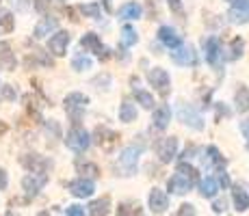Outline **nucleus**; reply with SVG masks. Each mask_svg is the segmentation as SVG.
<instances>
[{
  "label": "nucleus",
  "instance_id": "obj_1",
  "mask_svg": "<svg viewBox=\"0 0 249 216\" xmlns=\"http://www.w3.org/2000/svg\"><path fill=\"white\" fill-rule=\"evenodd\" d=\"M143 150H145V143L137 141V143H130V145H126L122 151H119V158H117V171H119V175H124V177L135 175L137 169H139V158H141Z\"/></svg>",
  "mask_w": 249,
  "mask_h": 216
},
{
  "label": "nucleus",
  "instance_id": "obj_2",
  "mask_svg": "<svg viewBox=\"0 0 249 216\" xmlns=\"http://www.w3.org/2000/svg\"><path fill=\"white\" fill-rule=\"evenodd\" d=\"M87 106H89V98L85 93H80V91L68 93L65 95V100H63V108H65V113H68V117L71 119L74 126H78V121L83 119Z\"/></svg>",
  "mask_w": 249,
  "mask_h": 216
},
{
  "label": "nucleus",
  "instance_id": "obj_3",
  "mask_svg": "<svg viewBox=\"0 0 249 216\" xmlns=\"http://www.w3.org/2000/svg\"><path fill=\"white\" fill-rule=\"evenodd\" d=\"M176 115H178V121H182L186 128L195 130V132H202L204 130V117L199 115V110L189 102H178L176 106Z\"/></svg>",
  "mask_w": 249,
  "mask_h": 216
},
{
  "label": "nucleus",
  "instance_id": "obj_4",
  "mask_svg": "<svg viewBox=\"0 0 249 216\" xmlns=\"http://www.w3.org/2000/svg\"><path fill=\"white\" fill-rule=\"evenodd\" d=\"M65 145L74 153H83L91 145V134L83 126H71V130L65 134Z\"/></svg>",
  "mask_w": 249,
  "mask_h": 216
},
{
  "label": "nucleus",
  "instance_id": "obj_5",
  "mask_svg": "<svg viewBox=\"0 0 249 216\" xmlns=\"http://www.w3.org/2000/svg\"><path fill=\"white\" fill-rule=\"evenodd\" d=\"M206 63H208L210 67H214V69H221L223 65V59H226V50H223V43L219 37H208L206 39Z\"/></svg>",
  "mask_w": 249,
  "mask_h": 216
},
{
  "label": "nucleus",
  "instance_id": "obj_6",
  "mask_svg": "<svg viewBox=\"0 0 249 216\" xmlns=\"http://www.w3.org/2000/svg\"><path fill=\"white\" fill-rule=\"evenodd\" d=\"M20 165H22L28 173L46 175V171L52 166V160H48L46 156H39V153H24V156L20 158Z\"/></svg>",
  "mask_w": 249,
  "mask_h": 216
},
{
  "label": "nucleus",
  "instance_id": "obj_7",
  "mask_svg": "<svg viewBox=\"0 0 249 216\" xmlns=\"http://www.w3.org/2000/svg\"><path fill=\"white\" fill-rule=\"evenodd\" d=\"M147 83L154 86L160 95H167L171 91V76L162 67H150L147 69Z\"/></svg>",
  "mask_w": 249,
  "mask_h": 216
},
{
  "label": "nucleus",
  "instance_id": "obj_8",
  "mask_svg": "<svg viewBox=\"0 0 249 216\" xmlns=\"http://www.w3.org/2000/svg\"><path fill=\"white\" fill-rule=\"evenodd\" d=\"M169 56H171V61L180 67H193L197 63V52H195V48L189 46V43H180L176 50L169 52Z\"/></svg>",
  "mask_w": 249,
  "mask_h": 216
},
{
  "label": "nucleus",
  "instance_id": "obj_9",
  "mask_svg": "<svg viewBox=\"0 0 249 216\" xmlns=\"http://www.w3.org/2000/svg\"><path fill=\"white\" fill-rule=\"evenodd\" d=\"M156 156L162 165H169L174 162V158L178 156V138L176 136H165L156 143Z\"/></svg>",
  "mask_w": 249,
  "mask_h": 216
},
{
  "label": "nucleus",
  "instance_id": "obj_10",
  "mask_svg": "<svg viewBox=\"0 0 249 216\" xmlns=\"http://www.w3.org/2000/svg\"><path fill=\"white\" fill-rule=\"evenodd\" d=\"M147 208L154 214L167 212V208H169V195L162 188H152L150 193H147Z\"/></svg>",
  "mask_w": 249,
  "mask_h": 216
},
{
  "label": "nucleus",
  "instance_id": "obj_11",
  "mask_svg": "<svg viewBox=\"0 0 249 216\" xmlns=\"http://www.w3.org/2000/svg\"><path fill=\"white\" fill-rule=\"evenodd\" d=\"M70 41H71V35L68 31H56L54 35L48 39V50H50V54H54V56H65Z\"/></svg>",
  "mask_w": 249,
  "mask_h": 216
},
{
  "label": "nucleus",
  "instance_id": "obj_12",
  "mask_svg": "<svg viewBox=\"0 0 249 216\" xmlns=\"http://www.w3.org/2000/svg\"><path fill=\"white\" fill-rule=\"evenodd\" d=\"M48 184V175H37V173H28L22 177V188L28 195V199L35 195H39V190Z\"/></svg>",
  "mask_w": 249,
  "mask_h": 216
},
{
  "label": "nucleus",
  "instance_id": "obj_13",
  "mask_svg": "<svg viewBox=\"0 0 249 216\" xmlns=\"http://www.w3.org/2000/svg\"><path fill=\"white\" fill-rule=\"evenodd\" d=\"M191 188H193V182L178 171H176L174 175L169 177V182H167V195H184V193H189Z\"/></svg>",
  "mask_w": 249,
  "mask_h": 216
},
{
  "label": "nucleus",
  "instance_id": "obj_14",
  "mask_svg": "<svg viewBox=\"0 0 249 216\" xmlns=\"http://www.w3.org/2000/svg\"><path fill=\"white\" fill-rule=\"evenodd\" d=\"M171 121V106L169 104H160V106L154 108V113H152V128L162 132V130H167Z\"/></svg>",
  "mask_w": 249,
  "mask_h": 216
},
{
  "label": "nucleus",
  "instance_id": "obj_15",
  "mask_svg": "<svg viewBox=\"0 0 249 216\" xmlns=\"http://www.w3.org/2000/svg\"><path fill=\"white\" fill-rule=\"evenodd\" d=\"M56 28H59V17L46 16V17H41V20L37 22L35 31H33V37H35V39H44L46 35H52V33H56Z\"/></svg>",
  "mask_w": 249,
  "mask_h": 216
},
{
  "label": "nucleus",
  "instance_id": "obj_16",
  "mask_svg": "<svg viewBox=\"0 0 249 216\" xmlns=\"http://www.w3.org/2000/svg\"><path fill=\"white\" fill-rule=\"evenodd\" d=\"M93 190H95L93 180H85V177H78V180H74L70 184V193L78 197V199H87V197L93 195Z\"/></svg>",
  "mask_w": 249,
  "mask_h": 216
},
{
  "label": "nucleus",
  "instance_id": "obj_17",
  "mask_svg": "<svg viewBox=\"0 0 249 216\" xmlns=\"http://www.w3.org/2000/svg\"><path fill=\"white\" fill-rule=\"evenodd\" d=\"M159 41L169 50H176V48L182 43V37L176 33L174 26H160L159 28Z\"/></svg>",
  "mask_w": 249,
  "mask_h": 216
},
{
  "label": "nucleus",
  "instance_id": "obj_18",
  "mask_svg": "<svg viewBox=\"0 0 249 216\" xmlns=\"http://www.w3.org/2000/svg\"><path fill=\"white\" fill-rule=\"evenodd\" d=\"M141 16H143V7L137 2V0H130V2H126V4H122L119 7V11H117V17L119 20H141Z\"/></svg>",
  "mask_w": 249,
  "mask_h": 216
},
{
  "label": "nucleus",
  "instance_id": "obj_19",
  "mask_svg": "<svg viewBox=\"0 0 249 216\" xmlns=\"http://www.w3.org/2000/svg\"><path fill=\"white\" fill-rule=\"evenodd\" d=\"M204 153H206V165H210V166H214V171H221V169H226L228 166V160L223 158V153L217 150L214 145H208L204 150Z\"/></svg>",
  "mask_w": 249,
  "mask_h": 216
},
{
  "label": "nucleus",
  "instance_id": "obj_20",
  "mask_svg": "<svg viewBox=\"0 0 249 216\" xmlns=\"http://www.w3.org/2000/svg\"><path fill=\"white\" fill-rule=\"evenodd\" d=\"M132 84V95H135V104H139L141 108H154V95L150 93V91H145V89H141V86L137 84V80H130Z\"/></svg>",
  "mask_w": 249,
  "mask_h": 216
},
{
  "label": "nucleus",
  "instance_id": "obj_21",
  "mask_svg": "<svg viewBox=\"0 0 249 216\" xmlns=\"http://www.w3.org/2000/svg\"><path fill=\"white\" fill-rule=\"evenodd\" d=\"M80 48L87 50V52H93V54L98 56L100 52L104 50V43H102V39H100L98 35H95V33H87V35L80 37Z\"/></svg>",
  "mask_w": 249,
  "mask_h": 216
},
{
  "label": "nucleus",
  "instance_id": "obj_22",
  "mask_svg": "<svg viewBox=\"0 0 249 216\" xmlns=\"http://www.w3.org/2000/svg\"><path fill=\"white\" fill-rule=\"evenodd\" d=\"M232 203L236 212H247L249 210V193L243 186H234L232 188Z\"/></svg>",
  "mask_w": 249,
  "mask_h": 216
},
{
  "label": "nucleus",
  "instance_id": "obj_23",
  "mask_svg": "<svg viewBox=\"0 0 249 216\" xmlns=\"http://www.w3.org/2000/svg\"><path fill=\"white\" fill-rule=\"evenodd\" d=\"M234 108L241 115L249 110V89L245 84H238L236 91H234Z\"/></svg>",
  "mask_w": 249,
  "mask_h": 216
},
{
  "label": "nucleus",
  "instance_id": "obj_24",
  "mask_svg": "<svg viewBox=\"0 0 249 216\" xmlns=\"http://www.w3.org/2000/svg\"><path fill=\"white\" fill-rule=\"evenodd\" d=\"M197 188H199V195L206 197V199H213V197L219 193V184L214 182V177H213V175L202 177V180L197 182Z\"/></svg>",
  "mask_w": 249,
  "mask_h": 216
},
{
  "label": "nucleus",
  "instance_id": "obj_25",
  "mask_svg": "<svg viewBox=\"0 0 249 216\" xmlns=\"http://www.w3.org/2000/svg\"><path fill=\"white\" fill-rule=\"evenodd\" d=\"M111 212V197H100V199L91 201L89 216H107Z\"/></svg>",
  "mask_w": 249,
  "mask_h": 216
},
{
  "label": "nucleus",
  "instance_id": "obj_26",
  "mask_svg": "<svg viewBox=\"0 0 249 216\" xmlns=\"http://www.w3.org/2000/svg\"><path fill=\"white\" fill-rule=\"evenodd\" d=\"M137 106L130 102V100H124L122 104H119V121L122 123H132L137 121Z\"/></svg>",
  "mask_w": 249,
  "mask_h": 216
},
{
  "label": "nucleus",
  "instance_id": "obj_27",
  "mask_svg": "<svg viewBox=\"0 0 249 216\" xmlns=\"http://www.w3.org/2000/svg\"><path fill=\"white\" fill-rule=\"evenodd\" d=\"M115 138H117V134H115L113 130H108V128H104V126L95 128V143H98V145H102L104 150H108V147L113 145Z\"/></svg>",
  "mask_w": 249,
  "mask_h": 216
},
{
  "label": "nucleus",
  "instance_id": "obj_28",
  "mask_svg": "<svg viewBox=\"0 0 249 216\" xmlns=\"http://www.w3.org/2000/svg\"><path fill=\"white\" fill-rule=\"evenodd\" d=\"M119 43H122V48H132V46H137L139 43V33H137V28L132 26V24H126V26L122 28Z\"/></svg>",
  "mask_w": 249,
  "mask_h": 216
},
{
  "label": "nucleus",
  "instance_id": "obj_29",
  "mask_svg": "<svg viewBox=\"0 0 249 216\" xmlns=\"http://www.w3.org/2000/svg\"><path fill=\"white\" fill-rule=\"evenodd\" d=\"M0 67H4V69H16V56H13L11 48H9V43L0 41Z\"/></svg>",
  "mask_w": 249,
  "mask_h": 216
},
{
  "label": "nucleus",
  "instance_id": "obj_30",
  "mask_svg": "<svg viewBox=\"0 0 249 216\" xmlns=\"http://www.w3.org/2000/svg\"><path fill=\"white\" fill-rule=\"evenodd\" d=\"M76 169H78L80 177H85V180H93V177H98V165L95 162H89V160H76Z\"/></svg>",
  "mask_w": 249,
  "mask_h": 216
},
{
  "label": "nucleus",
  "instance_id": "obj_31",
  "mask_svg": "<svg viewBox=\"0 0 249 216\" xmlns=\"http://www.w3.org/2000/svg\"><path fill=\"white\" fill-rule=\"evenodd\" d=\"M243 54H245V41H243L241 37H236V39L230 41L226 59L228 61H238V59H243Z\"/></svg>",
  "mask_w": 249,
  "mask_h": 216
},
{
  "label": "nucleus",
  "instance_id": "obj_32",
  "mask_svg": "<svg viewBox=\"0 0 249 216\" xmlns=\"http://www.w3.org/2000/svg\"><path fill=\"white\" fill-rule=\"evenodd\" d=\"M228 22H230V24H247V22H249V4H247V7H241V9L230 7V11H228Z\"/></svg>",
  "mask_w": 249,
  "mask_h": 216
},
{
  "label": "nucleus",
  "instance_id": "obj_33",
  "mask_svg": "<svg viewBox=\"0 0 249 216\" xmlns=\"http://www.w3.org/2000/svg\"><path fill=\"white\" fill-rule=\"evenodd\" d=\"M91 67H93V61H91V56H87L85 52H78V54L71 59V69L74 71H89Z\"/></svg>",
  "mask_w": 249,
  "mask_h": 216
},
{
  "label": "nucleus",
  "instance_id": "obj_34",
  "mask_svg": "<svg viewBox=\"0 0 249 216\" xmlns=\"http://www.w3.org/2000/svg\"><path fill=\"white\" fill-rule=\"evenodd\" d=\"M78 13H83L85 17H91V20H98V17H102V7L98 2H83L78 4Z\"/></svg>",
  "mask_w": 249,
  "mask_h": 216
},
{
  "label": "nucleus",
  "instance_id": "obj_35",
  "mask_svg": "<svg viewBox=\"0 0 249 216\" xmlns=\"http://www.w3.org/2000/svg\"><path fill=\"white\" fill-rule=\"evenodd\" d=\"M33 61H35V63H39V65H46V67H52V65H54L52 56H48L44 50H35V52H33V54L26 59V63H33Z\"/></svg>",
  "mask_w": 249,
  "mask_h": 216
},
{
  "label": "nucleus",
  "instance_id": "obj_36",
  "mask_svg": "<svg viewBox=\"0 0 249 216\" xmlns=\"http://www.w3.org/2000/svg\"><path fill=\"white\" fill-rule=\"evenodd\" d=\"M24 102H26V113L31 115L35 121H41V108H39V104L35 102V98H33V95H26Z\"/></svg>",
  "mask_w": 249,
  "mask_h": 216
},
{
  "label": "nucleus",
  "instance_id": "obj_37",
  "mask_svg": "<svg viewBox=\"0 0 249 216\" xmlns=\"http://www.w3.org/2000/svg\"><path fill=\"white\" fill-rule=\"evenodd\" d=\"M16 28V20H13V13H0V31L2 33H13Z\"/></svg>",
  "mask_w": 249,
  "mask_h": 216
},
{
  "label": "nucleus",
  "instance_id": "obj_38",
  "mask_svg": "<svg viewBox=\"0 0 249 216\" xmlns=\"http://www.w3.org/2000/svg\"><path fill=\"white\" fill-rule=\"evenodd\" d=\"M178 173H182V175H186L191 182H199V175H197V169H193V166L189 165V162H180V166H178Z\"/></svg>",
  "mask_w": 249,
  "mask_h": 216
},
{
  "label": "nucleus",
  "instance_id": "obj_39",
  "mask_svg": "<svg viewBox=\"0 0 249 216\" xmlns=\"http://www.w3.org/2000/svg\"><path fill=\"white\" fill-rule=\"evenodd\" d=\"M33 7H35L37 13L46 16V13L50 11V7H52V0H35V2H33Z\"/></svg>",
  "mask_w": 249,
  "mask_h": 216
},
{
  "label": "nucleus",
  "instance_id": "obj_40",
  "mask_svg": "<svg viewBox=\"0 0 249 216\" xmlns=\"http://www.w3.org/2000/svg\"><path fill=\"white\" fill-rule=\"evenodd\" d=\"M176 216H197V212H195L193 203H182L178 208V212H176Z\"/></svg>",
  "mask_w": 249,
  "mask_h": 216
},
{
  "label": "nucleus",
  "instance_id": "obj_41",
  "mask_svg": "<svg viewBox=\"0 0 249 216\" xmlns=\"http://www.w3.org/2000/svg\"><path fill=\"white\" fill-rule=\"evenodd\" d=\"M214 182H217V184H219V190H221V188H228V186H230V177H228L226 169L217 171V177H214Z\"/></svg>",
  "mask_w": 249,
  "mask_h": 216
},
{
  "label": "nucleus",
  "instance_id": "obj_42",
  "mask_svg": "<svg viewBox=\"0 0 249 216\" xmlns=\"http://www.w3.org/2000/svg\"><path fill=\"white\" fill-rule=\"evenodd\" d=\"M65 216H87V210H85L83 205H70V208L65 210Z\"/></svg>",
  "mask_w": 249,
  "mask_h": 216
},
{
  "label": "nucleus",
  "instance_id": "obj_43",
  "mask_svg": "<svg viewBox=\"0 0 249 216\" xmlns=\"http://www.w3.org/2000/svg\"><path fill=\"white\" fill-rule=\"evenodd\" d=\"M2 98L7 100V102H13V100L18 98V93H16V89H13L11 84H4L2 86Z\"/></svg>",
  "mask_w": 249,
  "mask_h": 216
},
{
  "label": "nucleus",
  "instance_id": "obj_44",
  "mask_svg": "<svg viewBox=\"0 0 249 216\" xmlns=\"http://www.w3.org/2000/svg\"><path fill=\"white\" fill-rule=\"evenodd\" d=\"M193 153H202V151H199V147H195V145H189V147H186V150L184 151H182V160H189V158H193Z\"/></svg>",
  "mask_w": 249,
  "mask_h": 216
},
{
  "label": "nucleus",
  "instance_id": "obj_45",
  "mask_svg": "<svg viewBox=\"0 0 249 216\" xmlns=\"http://www.w3.org/2000/svg\"><path fill=\"white\" fill-rule=\"evenodd\" d=\"M226 199H217V201H213V212L214 214H223L226 212Z\"/></svg>",
  "mask_w": 249,
  "mask_h": 216
},
{
  "label": "nucleus",
  "instance_id": "obj_46",
  "mask_svg": "<svg viewBox=\"0 0 249 216\" xmlns=\"http://www.w3.org/2000/svg\"><path fill=\"white\" fill-rule=\"evenodd\" d=\"M167 4H169V9L174 13H182V11H184V4H182V0H167Z\"/></svg>",
  "mask_w": 249,
  "mask_h": 216
},
{
  "label": "nucleus",
  "instance_id": "obj_47",
  "mask_svg": "<svg viewBox=\"0 0 249 216\" xmlns=\"http://www.w3.org/2000/svg\"><path fill=\"white\" fill-rule=\"evenodd\" d=\"M214 113H217V119H221V117H228L230 110L226 108V104H223V102H219L217 108H214Z\"/></svg>",
  "mask_w": 249,
  "mask_h": 216
},
{
  "label": "nucleus",
  "instance_id": "obj_48",
  "mask_svg": "<svg viewBox=\"0 0 249 216\" xmlns=\"http://www.w3.org/2000/svg\"><path fill=\"white\" fill-rule=\"evenodd\" d=\"M241 132H243V136H245L247 150H249V119H245V121H241Z\"/></svg>",
  "mask_w": 249,
  "mask_h": 216
},
{
  "label": "nucleus",
  "instance_id": "obj_49",
  "mask_svg": "<svg viewBox=\"0 0 249 216\" xmlns=\"http://www.w3.org/2000/svg\"><path fill=\"white\" fill-rule=\"evenodd\" d=\"M7 184H9L7 171H4V169H0V190H4V188H7Z\"/></svg>",
  "mask_w": 249,
  "mask_h": 216
},
{
  "label": "nucleus",
  "instance_id": "obj_50",
  "mask_svg": "<svg viewBox=\"0 0 249 216\" xmlns=\"http://www.w3.org/2000/svg\"><path fill=\"white\" fill-rule=\"evenodd\" d=\"M13 4H16L18 9H26V7H28V2H26V0H13Z\"/></svg>",
  "mask_w": 249,
  "mask_h": 216
},
{
  "label": "nucleus",
  "instance_id": "obj_51",
  "mask_svg": "<svg viewBox=\"0 0 249 216\" xmlns=\"http://www.w3.org/2000/svg\"><path fill=\"white\" fill-rule=\"evenodd\" d=\"M7 130H9V126L2 121V119H0V136H4V134H7Z\"/></svg>",
  "mask_w": 249,
  "mask_h": 216
},
{
  "label": "nucleus",
  "instance_id": "obj_52",
  "mask_svg": "<svg viewBox=\"0 0 249 216\" xmlns=\"http://www.w3.org/2000/svg\"><path fill=\"white\" fill-rule=\"evenodd\" d=\"M37 216H50V212H46V210H44V212H39Z\"/></svg>",
  "mask_w": 249,
  "mask_h": 216
},
{
  "label": "nucleus",
  "instance_id": "obj_53",
  "mask_svg": "<svg viewBox=\"0 0 249 216\" xmlns=\"http://www.w3.org/2000/svg\"><path fill=\"white\" fill-rule=\"evenodd\" d=\"M102 2H104V7L108 9V4H111V0H102Z\"/></svg>",
  "mask_w": 249,
  "mask_h": 216
},
{
  "label": "nucleus",
  "instance_id": "obj_54",
  "mask_svg": "<svg viewBox=\"0 0 249 216\" xmlns=\"http://www.w3.org/2000/svg\"><path fill=\"white\" fill-rule=\"evenodd\" d=\"M61 2H65V0H61Z\"/></svg>",
  "mask_w": 249,
  "mask_h": 216
}]
</instances>
